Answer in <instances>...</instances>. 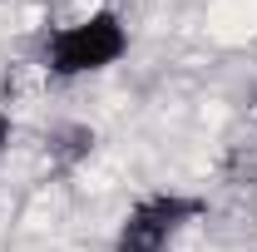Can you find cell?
I'll return each instance as SVG.
<instances>
[{"instance_id": "obj_1", "label": "cell", "mask_w": 257, "mask_h": 252, "mask_svg": "<svg viewBox=\"0 0 257 252\" xmlns=\"http://www.w3.org/2000/svg\"><path fill=\"white\" fill-rule=\"evenodd\" d=\"M134 35H128L124 15L114 5H94L89 15L69 20V25H55L40 45V64L50 79H89V74H104L128 55Z\"/></svg>"}, {"instance_id": "obj_2", "label": "cell", "mask_w": 257, "mask_h": 252, "mask_svg": "<svg viewBox=\"0 0 257 252\" xmlns=\"http://www.w3.org/2000/svg\"><path fill=\"white\" fill-rule=\"evenodd\" d=\"M203 213H208V198H198V193H178V188L144 193L119 222L114 252H178L183 232Z\"/></svg>"}, {"instance_id": "obj_3", "label": "cell", "mask_w": 257, "mask_h": 252, "mask_svg": "<svg viewBox=\"0 0 257 252\" xmlns=\"http://www.w3.org/2000/svg\"><path fill=\"white\" fill-rule=\"evenodd\" d=\"M94 144H99L94 124H79V119H64V124H55L45 134V154H50L55 168H79L84 158L94 154Z\"/></svg>"}, {"instance_id": "obj_4", "label": "cell", "mask_w": 257, "mask_h": 252, "mask_svg": "<svg viewBox=\"0 0 257 252\" xmlns=\"http://www.w3.org/2000/svg\"><path fill=\"white\" fill-rule=\"evenodd\" d=\"M15 134H20V129H15V114L0 104V168H5V158H10V149H15Z\"/></svg>"}]
</instances>
